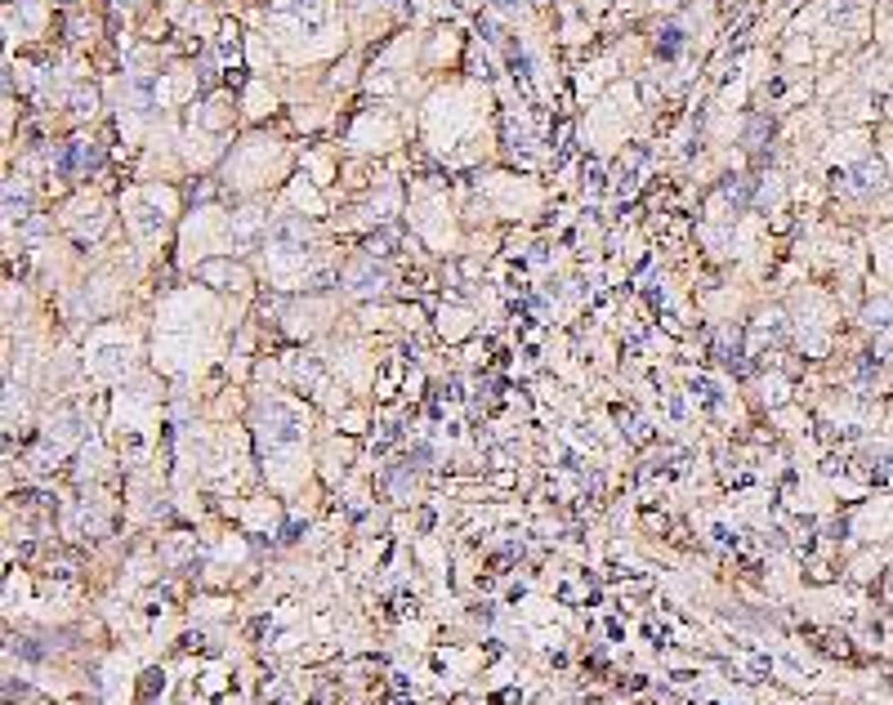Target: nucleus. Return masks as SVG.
Returning a JSON list of instances; mask_svg holds the SVG:
<instances>
[{
    "instance_id": "nucleus-1",
    "label": "nucleus",
    "mask_w": 893,
    "mask_h": 705,
    "mask_svg": "<svg viewBox=\"0 0 893 705\" xmlns=\"http://www.w3.org/2000/svg\"><path fill=\"white\" fill-rule=\"evenodd\" d=\"M679 40H683V36H679V27H666V36L657 40V49L670 59V54H679Z\"/></svg>"
}]
</instances>
